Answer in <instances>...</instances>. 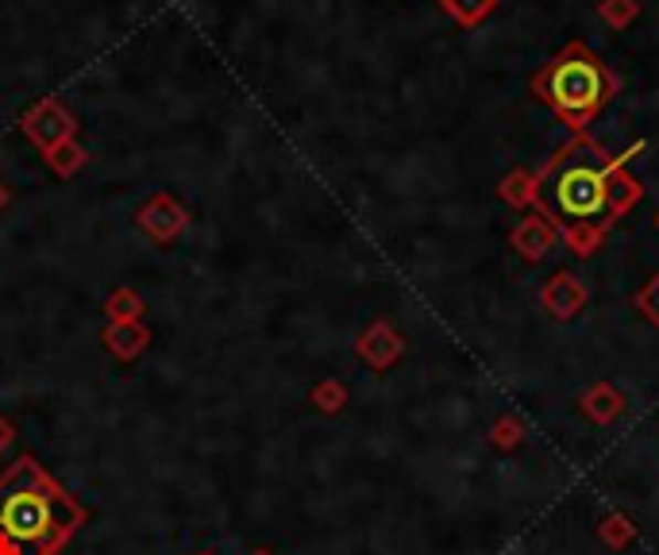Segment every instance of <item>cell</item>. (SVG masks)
Returning <instances> with one entry per match:
<instances>
[{
  "label": "cell",
  "instance_id": "cell-1",
  "mask_svg": "<svg viewBox=\"0 0 659 555\" xmlns=\"http://www.w3.org/2000/svg\"><path fill=\"white\" fill-rule=\"evenodd\" d=\"M85 525V505L39 463L20 456L0 474V555H59Z\"/></svg>",
  "mask_w": 659,
  "mask_h": 555
},
{
  "label": "cell",
  "instance_id": "cell-2",
  "mask_svg": "<svg viewBox=\"0 0 659 555\" xmlns=\"http://www.w3.org/2000/svg\"><path fill=\"white\" fill-rule=\"evenodd\" d=\"M614 167L617 162H609L591 139H571L536 178L540 216L560 228L578 255H591L614 224L609 209Z\"/></svg>",
  "mask_w": 659,
  "mask_h": 555
},
{
  "label": "cell",
  "instance_id": "cell-3",
  "mask_svg": "<svg viewBox=\"0 0 659 555\" xmlns=\"http://www.w3.org/2000/svg\"><path fill=\"white\" fill-rule=\"evenodd\" d=\"M544 89H548V100H552L567 120H586V116L606 100L609 77L602 74V66L594 58L571 54V58L555 62L552 74L544 77Z\"/></svg>",
  "mask_w": 659,
  "mask_h": 555
},
{
  "label": "cell",
  "instance_id": "cell-4",
  "mask_svg": "<svg viewBox=\"0 0 659 555\" xmlns=\"http://www.w3.org/2000/svg\"><path fill=\"white\" fill-rule=\"evenodd\" d=\"M355 351H359V359H363V363L374 366V371H386V366H394L397 359H402L405 343H402V335L386 324V320H379V324H371L363 335H359Z\"/></svg>",
  "mask_w": 659,
  "mask_h": 555
},
{
  "label": "cell",
  "instance_id": "cell-5",
  "mask_svg": "<svg viewBox=\"0 0 659 555\" xmlns=\"http://www.w3.org/2000/svg\"><path fill=\"white\" fill-rule=\"evenodd\" d=\"M544 309L552 312L555 320H571L583 312L586 305V286L578 281V275H571V270H560L552 281L544 286Z\"/></svg>",
  "mask_w": 659,
  "mask_h": 555
},
{
  "label": "cell",
  "instance_id": "cell-6",
  "mask_svg": "<svg viewBox=\"0 0 659 555\" xmlns=\"http://www.w3.org/2000/svg\"><path fill=\"white\" fill-rule=\"evenodd\" d=\"M578 409H583L594 425H614L625 413V394L617 386H609V382H594V386L578 397Z\"/></svg>",
  "mask_w": 659,
  "mask_h": 555
},
{
  "label": "cell",
  "instance_id": "cell-7",
  "mask_svg": "<svg viewBox=\"0 0 659 555\" xmlns=\"http://www.w3.org/2000/svg\"><path fill=\"white\" fill-rule=\"evenodd\" d=\"M147 340H151V332H147L144 324H136V320H113V324L105 328V348L113 351L116 359H136L139 351L147 348Z\"/></svg>",
  "mask_w": 659,
  "mask_h": 555
},
{
  "label": "cell",
  "instance_id": "cell-8",
  "mask_svg": "<svg viewBox=\"0 0 659 555\" xmlns=\"http://www.w3.org/2000/svg\"><path fill=\"white\" fill-rule=\"evenodd\" d=\"M552 244H555V228L544 221V216H529V221L513 232V247L524 255V259H544Z\"/></svg>",
  "mask_w": 659,
  "mask_h": 555
},
{
  "label": "cell",
  "instance_id": "cell-9",
  "mask_svg": "<svg viewBox=\"0 0 659 555\" xmlns=\"http://www.w3.org/2000/svg\"><path fill=\"white\" fill-rule=\"evenodd\" d=\"M139 224H144V228L151 232L155 239H170L185 224V213L174 205V201L159 198L155 205H147L144 213H139Z\"/></svg>",
  "mask_w": 659,
  "mask_h": 555
},
{
  "label": "cell",
  "instance_id": "cell-10",
  "mask_svg": "<svg viewBox=\"0 0 659 555\" xmlns=\"http://www.w3.org/2000/svg\"><path fill=\"white\" fill-rule=\"evenodd\" d=\"M598 541L606 544V548H629L633 541H637V525H633L625 513H609V517L598 521Z\"/></svg>",
  "mask_w": 659,
  "mask_h": 555
},
{
  "label": "cell",
  "instance_id": "cell-11",
  "mask_svg": "<svg viewBox=\"0 0 659 555\" xmlns=\"http://www.w3.org/2000/svg\"><path fill=\"white\" fill-rule=\"evenodd\" d=\"M309 402L317 405L320 413H328V417H336V413H343V405H348V386H343L340 378H325L312 386Z\"/></svg>",
  "mask_w": 659,
  "mask_h": 555
},
{
  "label": "cell",
  "instance_id": "cell-12",
  "mask_svg": "<svg viewBox=\"0 0 659 555\" xmlns=\"http://www.w3.org/2000/svg\"><path fill=\"white\" fill-rule=\"evenodd\" d=\"M490 440H493V448H501V451L517 448V444L524 440V433H521V420H513V417H501L498 425H493Z\"/></svg>",
  "mask_w": 659,
  "mask_h": 555
},
{
  "label": "cell",
  "instance_id": "cell-13",
  "mask_svg": "<svg viewBox=\"0 0 659 555\" xmlns=\"http://www.w3.org/2000/svg\"><path fill=\"white\" fill-rule=\"evenodd\" d=\"M139 312H144V305H139V297L131 293V289H124V293H116L113 301H108V317L113 320H136Z\"/></svg>",
  "mask_w": 659,
  "mask_h": 555
},
{
  "label": "cell",
  "instance_id": "cell-14",
  "mask_svg": "<svg viewBox=\"0 0 659 555\" xmlns=\"http://www.w3.org/2000/svg\"><path fill=\"white\" fill-rule=\"evenodd\" d=\"M637 305L645 309V317L652 320V324H659V275L637 293Z\"/></svg>",
  "mask_w": 659,
  "mask_h": 555
},
{
  "label": "cell",
  "instance_id": "cell-15",
  "mask_svg": "<svg viewBox=\"0 0 659 555\" xmlns=\"http://www.w3.org/2000/svg\"><path fill=\"white\" fill-rule=\"evenodd\" d=\"M12 444H15V425L4 417V413H0V456H4V451L12 448Z\"/></svg>",
  "mask_w": 659,
  "mask_h": 555
},
{
  "label": "cell",
  "instance_id": "cell-16",
  "mask_svg": "<svg viewBox=\"0 0 659 555\" xmlns=\"http://www.w3.org/2000/svg\"><path fill=\"white\" fill-rule=\"evenodd\" d=\"M251 555H274L270 548H255V552H251Z\"/></svg>",
  "mask_w": 659,
  "mask_h": 555
},
{
  "label": "cell",
  "instance_id": "cell-17",
  "mask_svg": "<svg viewBox=\"0 0 659 555\" xmlns=\"http://www.w3.org/2000/svg\"><path fill=\"white\" fill-rule=\"evenodd\" d=\"M4 201H8V190H0V205H4Z\"/></svg>",
  "mask_w": 659,
  "mask_h": 555
},
{
  "label": "cell",
  "instance_id": "cell-18",
  "mask_svg": "<svg viewBox=\"0 0 659 555\" xmlns=\"http://www.w3.org/2000/svg\"><path fill=\"white\" fill-rule=\"evenodd\" d=\"M198 555H209V552H198Z\"/></svg>",
  "mask_w": 659,
  "mask_h": 555
},
{
  "label": "cell",
  "instance_id": "cell-19",
  "mask_svg": "<svg viewBox=\"0 0 659 555\" xmlns=\"http://www.w3.org/2000/svg\"><path fill=\"white\" fill-rule=\"evenodd\" d=\"M656 224H659V216H656Z\"/></svg>",
  "mask_w": 659,
  "mask_h": 555
}]
</instances>
